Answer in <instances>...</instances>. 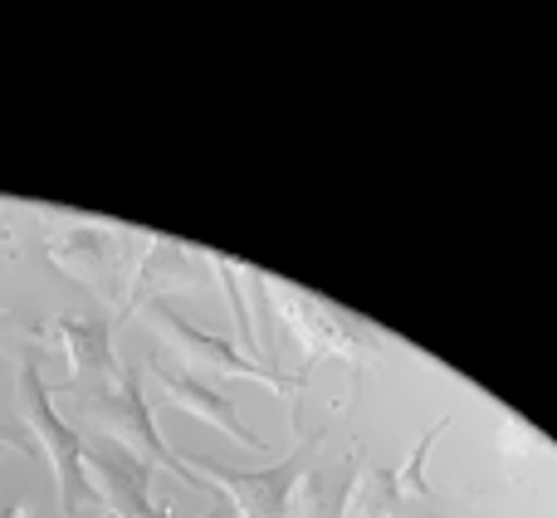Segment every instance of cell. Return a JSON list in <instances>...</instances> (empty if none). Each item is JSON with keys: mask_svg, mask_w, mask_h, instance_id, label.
Returning <instances> with one entry per match:
<instances>
[{"mask_svg": "<svg viewBox=\"0 0 557 518\" xmlns=\"http://www.w3.org/2000/svg\"><path fill=\"white\" fill-rule=\"evenodd\" d=\"M78 396V416H84L94 431L108 435V445L127 451L133 460H143L147 470H162V474H176L182 484H201V474H191L176 451H166L162 431H157V416H152V402L143 392V372L133 362H123V372L113 377L108 386H94V392H74Z\"/></svg>", "mask_w": 557, "mask_h": 518, "instance_id": "obj_2", "label": "cell"}, {"mask_svg": "<svg viewBox=\"0 0 557 518\" xmlns=\"http://www.w3.org/2000/svg\"><path fill=\"white\" fill-rule=\"evenodd\" d=\"M0 451H15V455H39L35 451V441L25 435V425H15V421H0Z\"/></svg>", "mask_w": 557, "mask_h": 518, "instance_id": "obj_12", "label": "cell"}, {"mask_svg": "<svg viewBox=\"0 0 557 518\" xmlns=\"http://www.w3.org/2000/svg\"><path fill=\"white\" fill-rule=\"evenodd\" d=\"M143 318L166 337V343L176 347V353L186 357V362L211 367V372H221V377H245V382L274 386V392H294V406H298V386H304V372L294 377V372H284V367L260 362L255 353H240L231 337L206 333L201 323H191L186 313H176V304H172V298H162V294H147V298H143ZM186 362H182V367H186Z\"/></svg>", "mask_w": 557, "mask_h": 518, "instance_id": "obj_3", "label": "cell"}, {"mask_svg": "<svg viewBox=\"0 0 557 518\" xmlns=\"http://www.w3.org/2000/svg\"><path fill=\"white\" fill-rule=\"evenodd\" d=\"M88 480H94L98 499H103V518H157L152 499V470L133 460L117 445H88Z\"/></svg>", "mask_w": 557, "mask_h": 518, "instance_id": "obj_7", "label": "cell"}, {"mask_svg": "<svg viewBox=\"0 0 557 518\" xmlns=\"http://www.w3.org/2000/svg\"><path fill=\"white\" fill-rule=\"evenodd\" d=\"M59 347L69 357V386L78 392H94V386H108L123 362L113 353V313H69L49 328Z\"/></svg>", "mask_w": 557, "mask_h": 518, "instance_id": "obj_6", "label": "cell"}, {"mask_svg": "<svg viewBox=\"0 0 557 518\" xmlns=\"http://www.w3.org/2000/svg\"><path fill=\"white\" fill-rule=\"evenodd\" d=\"M49 259H54L59 269H69L74 279H84L88 288H103L108 294V279L123 269V240L98 235V231H74L59 245H49Z\"/></svg>", "mask_w": 557, "mask_h": 518, "instance_id": "obj_9", "label": "cell"}, {"mask_svg": "<svg viewBox=\"0 0 557 518\" xmlns=\"http://www.w3.org/2000/svg\"><path fill=\"white\" fill-rule=\"evenodd\" d=\"M382 518H445V514L435 509V494H431V499H396Z\"/></svg>", "mask_w": 557, "mask_h": 518, "instance_id": "obj_11", "label": "cell"}, {"mask_svg": "<svg viewBox=\"0 0 557 518\" xmlns=\"http://www.w3.org/2000/svg\"><path fill=\"white\" fill-rule=\"evenodd\" d=\"M45 353L29 347L15 362V396H20V416H25V435L35 441V451L49 455V470H54V490H59V514L74 518L78 509L98 504V490L88 480V445L74 425L59 416L54 396L45 386Z\"/></svg>", "mask_w": 557, "mask_h": 518, "instance_id": "obj_1", "label": "cell"}, {"mask_svg": "<svg viewBox=\"0 0 557 518\" xmlns=\"http://www.w3.org/2000/svg\"><path fill=\"white\" fill-rule=\"evenodd\" d=\"M152 377H157V386H162V396H166L172 406H182V411H191L196 421H206V425H215V431H225L235 445H245V451H264L260 435L245 431V421H240V411H235L231 396L215 392L211 382H201L191 367L172 362V357H152Z\"/></svg>", "mask_w": 557, "mask_h": 518, "instance_id": "obj_8", "label": "cell"}, {"mask_svg": "<svg viewBox=\"0 0 557 518\" xmlns=\"http://www.w3.org/2000/svg\"><path fill=\"white\" fill-rule=\"evenodd\" d=\"M35 337L45 343V328H35L29 318H20V313H10V308H0V353H29L35 347Z\"/></svg>", "mask_w": 557, "mask_h": 518, "instance_id": "obj_10", "label": "cell"}, {"mask_svg": "<svg viewBox=\"0 0 557 518\" xmlns=\"http://www.w3.org/2000/svg\"><path fill=\"white\" fill-rule=\"evenodd\" d=\"M264 294H274L278 304H284L288 328L304 337V347L313 357H362L376 337L372 328L357 323L347 308L327 304V298H318V294H304V288H288V284H270V279H264Z\"/></svg>", "mask_w": 557, "mask_h": 518, "instance_id": "obj_5", "label": "cell"}, {"mask_svg": "<svg viewBox=\"0 0 557 518\" xmlns=\"http://www.w3.org/2000/svg\"><path fill=\"white\" fill-rule=\"evenodd\" d=\"M157 518H172V514H157ZM201 518H235V514H231V504H221V509H211V514H201Z\"/></svg>", "mask_w": 557, "mask_h": 518, "instance_id": "obj_13", "label": "cell"}, {"mask_svg": "<svg viewBox=\"0 0 557 518\" xmlns=\"http://www.w3.org/2000/svg\"><path fill=\"white\" fill-rule=\"evenodd\" d=\"M318 445H323V431H313L304 445L284 455V460L264 465V470H235V465H215L206 455H176L186 470H206V480L221 484L231 494V514L240 518H288V504H294L298 484L308 480L318 460Z\"/></svg>", "mask_w": 557, "mask_h": 518, "instance_id": "obj_4", "label": "cell"}]
</instances>
